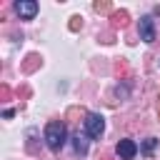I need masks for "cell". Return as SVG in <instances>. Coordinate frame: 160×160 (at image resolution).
<instances>
[{
	"mask_svg": "<svg viewBox=\"0 0 160 160\" xmlns=\"http://www.w3.org/2000/svg\"><path fill=\"white\" fill-rule=\"evenodd\" d=\"M82 125H85V135L92 138V140H98V138L105 132V118H102L100 112H88Z\"/></svg>",
	"mask_w": 160,
	"mask_h": 160,
	"instance_id": "2",
	"label": "cell"
},
{
	"mask_svg": "<svg viewBox=\"0 0 160 160\" xmlns=\"http://www.w3.org/2000/svg\"><path fill=\"white\" fill-rule=\"evenodd\" d=\"M115 152H118L120 160H132V158L138 155V145H135V140L125 138V140H120V142L115 145Z\"/></svg>",
	"mask_w": 160,
	"mask_h": 160,
	"instance_id": "4",
	"label": "cell"
},
{
	"mask_svg": "<svg viewBox=\"0 0 160 160\" xmlns=\"http://www.w3.org/2000/svg\"><path fill=\"white\" fill-rule=\"evenodd\" d=\"M138 32H140V40L142 42H155V20L150 15H142L140 18V25H138Z\"/></svg>",
	"mask_w": 160,
	"mask_h": 160,
	"instance_id": "3",
	"label": "cell"
},
{
	"mask_svg": "<svg viewBox=\"0 0 160 160\" xmlns=\"http://www.w3.org/2000/svg\"><path fill=\"white\" fill-rule=\"evenodd\" d=\"M155 145H158V138H148V140L142 142V152H145V155H150V152L155 150Z\"/></svg>",
	"mask_w": 160,
	"mask_h": 160,
	"instance_id": "7",
	"label": "cell"
},
{
	"mask_svg": "<svg viewBox=\"0 0 160 160\" xmlns=\"http://www.w3.org/2000/svg\"><path fill=\"white\" fill-rule=\"evenodd\" d=\"M15 12L22 18V20H32L38 15V2L35 0H18L15 2Z\"/></svg>",
	"mask_w": 160,
	"mask_h": 160,
	"instance_id": "5",
	"label": "cell"
},
{
	"mask_svg": "<svg viewBox=\"0 0 160 160\" xmlns=\"http://www.w3.org/2000/svg\"><path fill=\"white\" fill-rule=\"evenodd\" d=\"M68 142V128L60 122V120H52L45 125V145L52 150V152H60Z\"/></svg>",
	"mask_w": 160,
	"mask_h": 160,
	"instance_id": "1",
	"label": "cell"
},
{
	"mask_svg": "<svg viewBox=\"0 0 160 160\" xmlns=\"http://www.w3.org/2000/svg\"><path fill=\"white\" fill-rule=\"evenodd\" d=\"M72 148H75V152L78 155H88V148H90V140H88V135L82 132H78V135H72Z\"/></svg>",
	"mask_w": 160,
	"mask_h": 160,
	"instance_id": "6",
	"label": "cell"
}]
</instances>
